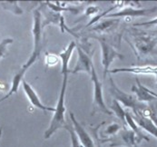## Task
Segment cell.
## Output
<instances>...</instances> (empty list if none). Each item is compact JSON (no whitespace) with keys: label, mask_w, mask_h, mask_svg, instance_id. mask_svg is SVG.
Here are the masks:
<instances>
[{"label":"cell","mask_w":157,"mask_h":147,"mask_svg":"<svg viewBox=\"0 0 157 147\" xmlns=\"http://www.w3.org/2000/svg\"><path fill=\"white\" fill-rule=\"evenodd\" d=\"M124 39L133 49L139 62L157 64V31H147L131 26L125 29Z\"/></svg>","instance_id":"1"},{"label":"cell","mask_w":157,"mask_h":147,"mask_svg":"<svg viewBox=\"0 0 157 147\" xmlns=\"http://www.w3.org/2000/svg\"><path fill=\"white\" fill-rule=\"evenodd\" d=\"M68 74L69 73H65L63 75V82H62V86H61V91L59 95V98L57 101L56 111L54 113L53 118L51 120L50 126L48 129L46 130L44 133V138L48 139L50 138L58 129L64 128L67 122L65 119V113H66V106H65V97H66V91L67 87V80H68Z\"/></svg>","instance_id":"2"},{"label":"cell","mask_w":157,"mask_h":147,"mask_svg":"<svg viewBox=\"0 0 157 147\" xmlns=\"http://www.w3.org/2000/svg\"><path fill=\"white\" fill-rule=\"evenodd\" d=\"M109 92L114 100L118 101L124 106L130 108L132 110V113L137 112L139 109H141L144 105H145L144 103L138 102L135 95L126 94L124 91H122L116 85L115 82L113 81V79L111 76H109Z\"/></svg>","instance_id":"3"},{"label":"cell","mask_w":157,"mask_h":147,"mask_svg":"<svg viewBox=\"0 0 157 147\" xmlns=\"http://www.w3.org/2000/svg\"><path fill=\"white\" fill-rule=\"evenodd\" d=\"M91 81L94 84V101H93L92 114H94L96 112H101L105 114L112 115V111L108 109V107L105 103L104 96H103V85L98 78L94 64L92 65L91 68Z\"/></svg>","instance_id":"4"},{"label":"cell","mask_w":157,"mask_h":147,"mask_svg":"<svg viewBox=\"0 0 157 147\" xmlns=\"http://www.w3.org/2000/svg\"><path fill=\"white\" fill-rule=\"evenodd\" d=\"M102 143H110V147H138L135 133L128 127H124L111 138L102 140Z\"/></svg>","instance_id":"5"},{"label":"cell","mask_w":157,"mask_h":147,"mask_svg":"<svg viewBox=\"0 0 157 147\" xmlns=\"http://www.w3.org/2000/svg\"><path fill=\"white\" fill-rule=\"evenodd\" d=\"M95 38L101 45L102 49V64L104 67V77H106L107 73L109 72V67L115 59H123V55L119 54L112 45L107 42L105 37H94Z\"/></svg>","instance_id":"6"},{"label":"cell","mask_w":157,"mask_h":147,"mask_svg":"<svg viewBox=\"0 0 157 147\" xmlns=\"http://www.w3.org/2000/svg\"><path fill=\"white\" fill-rule=\"evenodd\" d=\"M157 11V7L153 8H134V6H127L120 11L110 13L106 15L105 17L107 18H127V20H131L130 18L134 17H148L153 14H155Z\"/></svg>","instance_id":"7"},{"label":"cell","mask_w":157,"mask_h":147,"mask_svg":"<svg viewBox=\"0 0 157 147\" xmlns=\"http://www.w3.org/2000/svg\"><path fill=\"white\" fill-rule=\"evenodd\" d=\"M33 28L32 33L34 37V49L32 54L40 56L42 50V13L39 8H36L33 12Z\"/></svg>","instance_id":"8"},{"label":"cell","mask_w":157,"mask_h":147,"mask_svg":"<svg viewBox=\"0 0 157 147\" xmlns=\"http://www.w3.org/2000/svg\"><path fill=\"white\" fill-rule=\"evenodd\" d=\"M76 50L78 53V59H77L75 66L70 72L72 74L85 72L91 75V68H92V65L94 64L92 61V56H90L86 52H85L84 49L79 45L76 47Z\"/></svg>","instance_id":"9"},{"label":"cell","mask_w":157,"mask_h":147,"mask_svg":"<svg viewBox=\"0 0 157 147\" xmlns=\"http://www.w3.org/2000/svg\"><path fill=\"white\" fill-rule=\"evenodd\" d=\"M69 116L71 119V122L75 128V131L79 138V141L83 147H95L94 140L91 137L89 133L86 132V130L79 124V122L76 120L75 114L72 112H69Z\"/></svg>","instance_id":"10"},{"label":"cell","mask_w":157,"mask_h":147,"mask_svg":"<svg viewBox=\"0 0 157 147\" xmlns=\"http://www.w3.org/2000/svg\"><path fill=\"white\" fill-rule=\"evenodd\" d=\"M22 86L28 100L30 101V103L32 104V105L36 108H38L44 112H54L56 111V108L55 107H50V106H46V105H43L42 102L40 101L38 95H36V91L33 89V87L28 84L25 79L22 80Z\"/></svg>","instance_id":"11"},{"label":"cell","mask_w":157,"mask_h":147,"mask_svg":"<svg viewBox=\"0 0 157 147\" xmlns=\"http://www.w3.org/2000/svg\"><path fill=\"white\" fill-rule=\"evenodd\" d=\"M108 73L116 74V73H131L135 75H157V65H138L126 68H115L109 70Z\"/></svg>","instance_id":"12"},{"label":"cell","mask_w":157,"mask_h":147,"mask_svg":"<svg viewBox=\"0 0 157 147\" xmlns=\"http://www.w3.org/2000/svg\"><path fill=\"white\" fill-rule=\"evenodd\" d=\"M136 84L133 85L131 88V91L135 95V97L137 99L138 102L140 103H153L155 101H156L157 99L153 96L149 92H148V88L146 86H144L143 84L140 83L139 79L136 78Z\"/></svg>","instance_id":"13"},{"label":"cell","mask_w":157,"mask_h":147,"mask_svg":"<svg viewBox=\"0 0 157 147\" xmlns=\"http://www.w3.org/2000/svg\"><path fill=\"white\" fill-rule=\"evenodd\" d=\"M120 23L119 18L115 19H107L105 21H102L101 23L93 25L89 29L90 32H94L97 35H106V34H111L115 29L117 28L118 25Z\"/></svg>","instance_id":"14"},{"label":"cell","mask_w":157,"mask_h":147,"mask_svg":"<svg viewBox=\"0 0 157 147\" xmlns=\"http://www.w3.org/2000/svg\"><path fill=\"white\" fill-rule=\"evenodd\" d=\"M125 121H126V125L129 126V128L135 133L137 145H139L144 140L146 141V142L150 141V138L143 133L142 128L136 124V122L134 120V118L132 117V115H131L129 111H125Z\"/></svg>","instance_id":"15"},{"label":"cell","mask_w":157,"mask_h":147,"mask_svg":"<svg viewBox=\"0 0 157 147\" xmlns=\"http://www.w3.org/2000/svg\"><path fill=\"white\" fill-rule=\"evenodd\" d=\"M130 114L138 126H140L142 129L145 130L150 134H152L153 136H155L157 139V126L151 120H149L145 117L140 116L138 114H133V113H130Z\"/></svg>","instance_id":"16"},{"label":"cell","mask_w":157,"mask_h":147,"mask_svg":"<svg viewBox=\"0 0 157 147\" xmlns=\"http://www.w3.org/2000/svg\"><path fill=\"white\" fill-rule=\"evenodd\" d=\"M75 48V42L72 41L69 43L68 46L62 52L60 53L58 56L61 59V64H62V67H61V74L64 75L65 73H70L68 64H69V61L72 56V53L74 51V49Z\"/></svg>","instance_id":"17"},{"label":"cell","mask_w":157,"mask_h":147,"mask_svg":"<svg viewBox=\"0 0 157 147\" xmlns=\"http://www.w3.org/2000/svg\"><path fill=\"white\" fill-rule=\"evenodd\" d=\"M110 109L112 111L113 114H114L124 124V127H127V125H126V121H125V111L123 109L121 104L116 101V100H113L112 105L110 106Z\"/></svg>","instance_id":"18"},{"label":"cell","mask_w":157,"mask_h":147,"mask_svg":"<svg viewBox=\"0 0 157 147\" xmlns=\"http://www.w3.org/2000/svg\"><path fill=\"white\" fill-rule=\"evenodd\" d=\"M120 130H121V126L116 123H113L107 126L103 132H101V137L105 138V139L111 138L113 135H115ZM105 139H102V140H105ZM101 141H100V143H101Z\"/></svg>","instance_id":"19"},{"label":"cell","mask_w":157,"mask_h":147,"mask_svg":"<svg viewBox=\"0 0 157 147\" xmlns=\"http://www.w3.org/2000/svg\"><path fill=\"white\" fill-rule=\"evenodd\" d=\"M17 4H18L17 1H4V2L0 3L1 6L4 9L8 10L16 15H22L23 10L19 7V6Z\"/></svg>","instance_id":"20"},{"label":"cell","mask_w":157,"mask_h":147,"mask_svg":"<svg viewBox=\"0 0 157 147\" xmlns=\"http://www.w3.org/2000/svg\"><path fill=\"white\" fill-rule=\"evenodd\" d=\"M70 134V138H71V146L72 147H83V145H81L79 138L75 131V128L73 126L72 122L71 123H67L66 126L64 127Z\"/></svg>","instance_id":"21"},{"label":"cell","mask_w":157,"mask_h":147,"mask_svg":"<svg viewBox=\"0 0 157 147\" xmlns=\"http://www.w3.org/2000/svg\"><path fill=\"white\" fill-rule=\"evenodd\" d=\"M13 42H14V39L13 38H5L4 40H2L0 42V60L6 56L7 45L10 44H12Z\"/></svg>","instance_id":"22"},{"label":"cell","mask_w":157,"mask_h":147,"mask_svg":"<svg viewBox=\"0 0 157 147\" xmlns=\"http://www.w3.org/2000/svg\"><path fill=\"white\" fill-rule=\"evenodd\" d=\"M134 26H146V27H150V26H155L157 25V17L149 20L146 22H141V23H135L133 25Z\"/></svg>","instance_id":"23"},{"label":"cell","mask_w":157,"mask_h":147,"mask_svg":"<svg viewBox=\"0 0 157 147\" xmlns=\"http://www.w3.org/2000/svg\"><path fill=\"white\" fill-rule=\"evenodd\" d=\"M45 63L46 65H55L57 63V57L55 55H50V54H46V59H45Z\"/></svg>","instance_id":"24"},{"label":"cell","mask_w":157,"mask_h":147,"mask_svg":"<svg viewBox=\"0 0 157 147\" xmlns=\"http://www.w3.org/2000/svg\"><path fill=\"white\" fill-rule=\"evenodd\" d=\"M98 12H99V7H98V6H89V7L87 8L86 16L92 15V14H94V13H98Z\"/></svg>","instance_id":"25"},{"label":"cell","mask_w":157,"mask_h":147,"mask_svg":"<svg viewBox=\"0 0 157 147\" xmlns=\"http://www.w3.org/2000/svg\"><path fill=\"white\" fill-rule=\"evenodd\" d=\"M148 92H149L153 96H155V97L157 99V93H155V92H153V91H152V90H150V89H148Z\"/></svg>","instance_id":"26"},{"label":"cell","mask_w":157,"mask_h":147,"mask_svg":"<svg viewBox=\"0 0 157 147\" xmlns=\"http://www.w3.org/2000/svg\"><path fill=\"white\" fill-rule=\"evenodd\" d=\"M154 103V107H155V112H156L157 114V100L156 101H155V102H153Z\"/></svg>","instance_id":"27"},{"label":"cell","mask_w":157,"mask_h":147,"mask_svg":"<svg viewBox=\"0 0 157 147\" xmlns=\"http://www.w3.org/2000/svg\"><path fill=\"white\" fill-rule=\"evenodd\" d=\"M2 132H3V128L0 127V139H1V136H2Z\"/></svg>","instance_id":"28"},{"label":"cell","mask_w":157,"mask_h":147,"mask_svg":"<svg viewBox=\"0 0 157 147\" xmlns=\"http://www.w3.org/2000/svg\"><path fill=\"white\" fill-rule=\"evenodd\" d=\"M6 97H5V96H4V97H2V98H1V99H0V103H2V102H3V101H5V100H6Z\"/></svg>","instance_id":"29"},{"label":"cell","mask_w":157,"mask_h":147,"mask_svg":"<svg viewBox=\"0 0 157 147\" xmlns=\"http://www.w3.org/2000/svg\"><path fill=\"white\" fill-rule=\"evenodd\" d=\"M155 79H156V87H157V75H156V77H155Z\"/></svg>","instance_id":"30"}]
</instances>
